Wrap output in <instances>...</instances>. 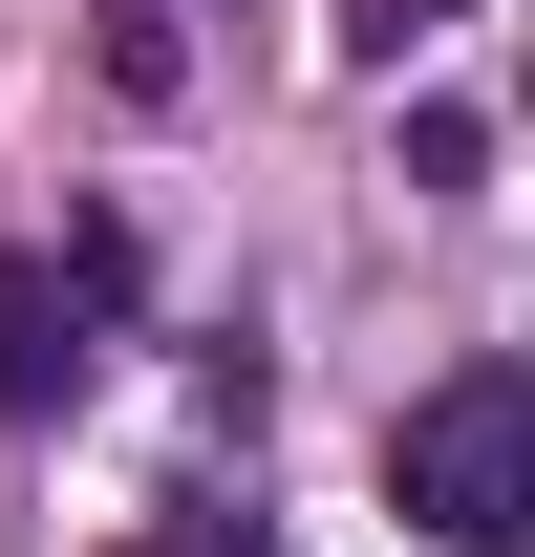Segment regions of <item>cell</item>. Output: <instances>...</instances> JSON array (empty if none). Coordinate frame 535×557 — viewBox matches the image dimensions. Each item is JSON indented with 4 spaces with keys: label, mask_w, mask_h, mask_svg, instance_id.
<instances>
[{
    "label": "cell",
    "mask_w": 535,
    "mask_h": 557,
    "mask_svg": "<svg viewBox=\"0 0 535 557\" xmlns=\"http://www.w3.org/2000/svg\"><path fill=\"white\" fill-rule=\"evenodd\" d=\"M386 515L450 557H535V364H450L386 408Z\"/></svg>",
    "instance_id": "6da1fadb"
},
{
    "label": "cell",
    "mask_w": 535,
    "mask_h": 557,
    "mask_svg": "<svg viewBox=\"0 0 535 557\" xmlns=\"http://www.w3.org/2000/svg\"><path fill=\"white\" fill-rule=\"evenodd\" d=\"M108 278H129V236H86V258H0V429H43L86 386V322H108Z\"/></svg>",
    "instance_id": "7a4b0ae2"
},
{
    "label": "cell",
    "mask_w": 535,
    "mask_h": 557,
    "mask_svg": "<svg viewBox=\"0 0 535 557\" xmlns=\"http://www.w3.org/2000/svg\"><path fill=\"white\" fill-rule=\"evenodd\" d=\"M428 22H450V0H343V44H364V65H407Z\"/></svg>",
    "instance_id": "277c9868"
},
{
    "label": "cell",
    "mask_w": 535,
    "mask_h": 557,
    "mask_svg": "<svg viewBox=\"0 0 535 557\" xmlns=\"http://www.w3.org/2000/svg\"><path fill=\"white\" fill-rule=\"evenodd\" d=\"M129 557H278V536H258V515H236V493H172V515H150Z\"/></svg>",
    "instance_id": "3957f363"
}]
</instances>
